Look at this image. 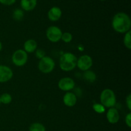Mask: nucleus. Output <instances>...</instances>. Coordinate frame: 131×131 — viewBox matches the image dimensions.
Here are the masks:
<instances>
[{
    "mask_svg": "<svg viewBox=\"0 0 131 131\" xmlns=\"http://www.w3.org/2000/svg\"><path fill=\"white\" fill-rule=\"evenodd\" d=\"M111 26L116 33L125 34L130 30L131 19L125 12H118L114 15L111 20Z\"/></svg>",
    "mask_w": 131,
    "mask_h": 131,
    "instance_id": "1",
    "label": "nucleus"
},
{
    "mask_svg": "<svg viewBox=\"0 0 131 131\" xmlns=\"http://www.w3.org/2000/svg\"><path fill=\"white\" fill-rule=\"evenodd\" d=\"M77 57L74 54L67 52L63 54L60 58L59 65L60 69L64 72H70L76 67Z\"/></svg>",
    "mask_w": 131,
    "mask_h": 131,
    "instance_id": "2",
    "label": "nucleus"
},
{
    "mask_svg": "<svg viewBox=\"0 0 131 131\" xmlns=\"http://www.w3.org/2000/svg\"><path fill=\"white\" fill-rule=\"evenodd\" d=\"M100 101L101 104L106 108L115 107L116 103V97L114 91L110 88L103 90L100 95Z\"/></svg>",
    "mask_w": 131,
    "mask_h": 131,
    "instance_id": "3",
    "label": "nucleus"
},
{
    "mask_svg": "<svg viewBox=\"0 0 131 131\" xmlns=\"http://www.w3.org/2000/svg\"><path fill=\"white\" fill-rule=\"evenodd\" d=\"M55 68V62L53 59L49 56H45L39 60L38 69L43 74H49Z\"/></svg>",
    "mask_w": 131,
    "mask_h": 131,
    "instance_id": "4",
    "label": "nucleus"
},
{
    "mask_svg": "<svg viewBox=\"0 0 131 131\" xmlns=\"http://www.w3.org/2000/svg\"><path fill=\"white\" fill-rule=\"evenodd\" d=\"M28 55L23 49H19L14 52L12 56V61L15 66L22 67L28 62Z\"/></svg>",
    "mask_w": 131,
    "mask_h": 131,
    "instance_id": "5",
    "label": "nucleus"
},
{
    "mask_svg": "<svg viewBox=\"0 0 131 131\" xmlns=\"http://www.w3.org/2000/svg\"><path fill=\"white\" fill-rule=\"evenodd\" d=\"M62 31L59 27L51 26L46 29V35L47 40L52 43H57L61 40Z\"/></svg>",
    "mask_w": 131,
    "mask_h": 131,
    "instance_id": "6",
    "label": "nucleus"
},
{
    "mask_svg": "<svg viewBox=\"0 0 131 131\" xmlns=\"http://www.w3.org/2000/svg\"><path fill=\"white\" fill-rule=\"evenodd\" d=\"M93 65V60L92 57L88 54L81 56L77 60L76 67L80 70L85 72L90 69Z\"/></svg>",
    "mask_w": 131,
    "mask_h": 131,
    "instance_id": "7",
    "label": "nucleus"
},
{
    "mask_svg": "<svg viewBox=\"0 0 131 131\" xmlns=\"http://www.w3.org/2000/svg\"><path fill=\"white\" fill-rule=\"evenodd\" d=\"M75 83L74 79L70 77L61 78L58 83V86L60 90L63 92H70L75 88Z\"/></svg>",
    "mask_w": 131,
    "mask_h": 131,
    "instance_id": "8",
    "label": "nucleus"
},
{
    "mask_svg": "<svg viewBox=\"0 0 131 131\" xmlns=\"http://www.w3.org/2000/svg\"><path fill=\"white\" fill-rule=\"evenodd\" d=\"M14 76V72L7 65H0V83H5L11 80Z\"/></svg>",
    "mask_w": 131,
    "mask_h": 131,
    "instance_id": "9",
    "label": "nucleus"
},
{
    "mask_svg": "<svg viewBox=\"0 0 131 131\" xmlns=\"http://www.w3.org/2000/svg\"><path fill=\"white\" fill-rule=\"evenodd\" d=\"M106 118L110 124H117L120 120V113L118 110L115 107L109 108L106 113Z\"/></svg>",
    "mask_w": 131,
    "mask_h": 131,
    "instance_id": "10",
    "label": "nucleus"
},
{
    "mask_svg": "<svg viewBox=\"0 0 131 131\" xmlns=\"http://www.w3.org/2000/svg\"><path fill=\"white\" fill-rule=\"evenodd\" d=\"M77 102H78L77 96L73 92H66L63 97V102L67 107H74L77 104Z\"/></svg>",
    "mask_w": 131,
    "mask_h": 131,
    "instance_id": "11",
    "label": "nucleus"
},
{
    "mask_svg": "<svg viewBox=\"0 0 131 131\" xmlns=\"http://www.w3.org/2000/svg\"><path fill=\"white\" fill-rule=\"evenodd\" d=\"M62 16V11L58 6H52L47 12V17L52 22H56L60 20Z\"/></svg>",
    "mask_w": 131,
    "mask_h": 131,
    "instance_id": "12",
    "label": "nucleus"
},
{
    "mask_svg": "<svg viewBox=\"0 0 131 131\" xmlns=\"http://www.w3.org/2000/svg\"><path fill=\"white\" fill-rule=\"evenodd\" d=\"M38 47V43L37 41L34 39H28L25 41L23 45V50L27 53H33L35 52L36 50L37 49Z\"/></svg>",
    "mask_w": 131,
    "mask_h": 131,
    "instance_id": "13",
    "label": "nucleus"
},
{
    "mask_svg": "<svg viewBox=\"0 0 131 131\" xmlns=\"http://www.w3.org/2000/svg\"><path fill=\"white\" fill-rule=\"evenodd\" d=\"M37 5V0H20V5L23 11L30 12L34 10Z\"/></svg>",
    "mask_w": 131,
    "mask_h": 131,
    "instance_id": "14",
    "label": "nucleus"
},
{
    "mask_svg": "<svg viewBox=\"0 0 131 131\" xmlns=\"http://www.w3.org/2000/svg\"><path fill=\"white\" fill-rule=\"evenodd\" d=\"M83 78L86 81L90 82V83H93L94 81H95L97 76H96V74L94 72H93L92 70H88L84 72Z\"/></svg>",
    "mask_w": 131,
    "mask_h": 131,
    "instance_id": "15",
    "label": "nucleus"
},
{
    "mask_svg": "<svg viewBox=\"0 0 131 131\" xmlns=\"http://www.w3.org/2000/svg\"><path fill=\"white\" fill-rule=\"evenodd\" d=\"M29 131H46V129L42 124L39 122H35L31 124L29 127Z\"/></svg>",
    "mask_w": 131,
    "mask_h": 131,
    "instance_id": "16",
    "label": "nucleus"
},
{
    "mask_svg": "<svg viewBox=\"0 0 131 131\" xmlns=\"http://www.w3.org/2000/svg\"><path fill=\"white\" fill-rule=\"evenodd\" d=\"M124 45L127 49H131V31L130 30L125 33L123 39Z\"/></svg>",
    "mask_w": 131,
    "mask_h": 131,
    "instance_id": "17",
    "label": "nucleus"
},
{
    "mask_svg": "<svg viewBox=\"0 0 131 131\" xmlns=\"http://www.w3.org/2000/svg\"><path fill=\"white\" fill-rule=\"evenodd\" d=\"M0 101L3 104L8 105L12 101V97L10 93H4L0 95Z\"/></svg>",
    "mask_w": 131,
    "mask_h": 131,
    "instance_id": "18",
    "label": "nucleus"
},
{
    "mask_svg": "<svg viewBox=\"0 0 131 131\" xmlns=\"http://www.w3.org/2000/svg\"><path fill=\"white\" fill-rule=\"evenodd\" d=\"M24 16V13L22 9L17 8L13 12V18L17 21H20L23 20Z\"/></svg>",
    "mask_w": 131,
    "mask_h": 131,
    "instance_id": "19",
    "label": "nucleus"
},
{
    "mask_svg": "<svg viewBox=\"0 0 131 131\" xmlns=\"http://www.w3.org/2000/svg\"><path fill=\"white\" fill-rule=\"evenodd\" d=\"M92 107H93V111L98 114H103L106 112V107L101 103L93 104Z\"/></svg>",
    "mask_w": 131,
    "mask_h": 131,
    "instance_id": "20",
    "label": "nucleus"
},
{
    "mask_svg": "<svg viewBox=\"0 0 131 131\" xmlns=\"http://www.w3.org/2000/svg\"><path fill=\"white\" fill-rule=\"evenodd\" d=\"M73 39V36L72 35V33H70V32H65V33H62V35H61V40L65 43H70Z\"/></svg>",
    "mask_w": 131,
    "mask_h": 131,
    "instance_id": "21",
    "label": "nucleus"
},
{
    "mask_svg": "<svg viewBox=\"0 0 131 131\" xmlns=\"http://www.w3.org/2000/svg\"><path fill=\"white\" fill-rule=\"evenodd\" d=\"M35 55L36 57L38 59H39V60H40L41 58L46 56V52L43 49H37L35 51Z\"/></svg>",
    "mask_w": 131,
    "mask_h": 131,
    "instance_id": "22",
    "label": "nucleus"
},
{
    "mask_svg": "<svg viewBox=\"0 0 131 131\" xmlns=\"http://www.w3.org/2000/svg\"><path fill=\"white\" fill-rule=\"evenodd\" d=\"M125 122L127 126L129 128L131 127V113H128L125 118Z\"/></svg>",
    "mask_w": 131,
    "mask_h": 131,
    "instance_id": "23",
    "label": "nucleus"
},
{
    "mask_svg": "<svg viewBox=\"0 0 131 131\" xmlns=\"http://www.w3.org/2000/svg\"><path fill=\"white\" fill-rule=\"evenodd\" d=\"M17 0H0V3L5 6H10L16 2Z\"/></svg>",
    "mask_w": 131,
    "mask_h": 131,
    "instance_id": "24",
    "label": "nucleus"
},
{
    "mask_svg": "<svg viewBox=\"0 0 131 131\" xmlns=\"http://www.w3.org/2000/svg\"><path fill=\"white\" fill-rule=\"evenodd\" d=\"M125 104L129 111H131V94L129 93L125 99Z\"/></svg>",
    "mask_w": 131,
    "mask_h": 131,
    "instance_id": "25",
    "label": "nucleus"
},
{
    "mask_svg": "<svg viewBox=\"0 0 131 131\" xmlns=\"http://www.w3.org/2000/svg\"><path fill=\"white\" fill-rule=\"evenodd\" d=\"M2 49H3V44H2V42L0 41V52L2 51Z\"/></svg>",
    "mask_w": 131,
    "mask_h": 131,
    "instance_id": "26",
    "label": "nucleus"
},
{
    "mask_svg": "<svg viewBox=\"0 0 131 131\" xmlns=\"http://www.w3.org/2000/svg\"><path fill=\"white\" fill-rule=\"evenodd\" d=\"M99 1H106V0H99Z\"/></svg>",
    "mask_w": 131,
    "mask_h": 131,
    "instance_id": "27",
    "label": "nucleus"
},
{
    "mask_svg": "<svg viewBox=\"0 0 131 131\" xmlns=\"http://www.w3.org/2000/svg\"><path fill=\"white\" fill-rule=\"evenodd\" d=\"M1 101H0V106H1Z\"/></svg>",
    "mask_w": 131,
    "mask_h": 131,
    "instance_id": "28",
    "label": "nucleus"
}]
</instances>
